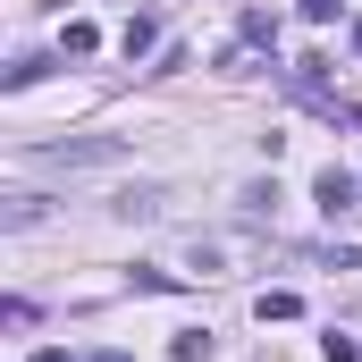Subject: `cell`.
Returning a JSON list of instances; mask_svg holds the SVG:
<instances>
[{
	"mask_svg": "<svg viewBox=\"0 0 362 362\" xmlns=\"http://www.w3.org/2000/svg\"><path fill=\"white\" fill-rule=\"evenodd\" d=\"M42 160H51V169H101V160H118V144H110V135H93V144H51Z\"/></svg>",
	"mask_w": 362,
	"mask_h": 362,
	"instance_id": "1",
	"label": "cell"
},
{
	"mask_svg": "<svg viewBox=\"0 0 362 362\" xmlns=\"http://www.w3.org/2000/svg\"><path fill=\"white\" fill-rule=\"evenodd\" d=\"M354 194H362V185L346 177V169H320V185H312V202H320L329 219H337V211H354Z\"/></svg>",
	"mask_w": 362,
	"mask_h": 362,
	"instance_id": "2",
	"label": "cell"
},
{
	"mask_svg": "<svg viewBox=\"0 0 362 362\" xmlns=\"http://www.w3.org/2000/svg\"><path fill=\"white\" fill-rule=\"evenodd\" d=\"M118 42H127V59H144V51L160 42V17H127V34H118Z\"/></svg>",
	"mask_w": 362,
	"mask_h": 362,
	"instance_id": "3",
	"label": "cell"
},
{
	"mask_svg": "<svg viewBox=\"0 0 362 362\" xmlns=\"http://www.w3.org/2000/svg\"><path fill=\"white\" fill-rule=\"evenodd\" d=\"M93 42H101V25H85V17H68V34H59V51H68V59H85Z\"/></svg>",
	"mask_w": 362,
	"mask_h": 362,
	"instance_id": "4",
	"label": "cell"
},
{
	"mask_svg": "<svg viewBox=\"0 0 362 362\" xmlns=\"http://www.w3.org/2000/svg\"><path fill=\"white\" fill-rule=\"evenodd\" d=\"M262 320H303V295H286V286H270V295H262Z\"/></svg>",
	"mask_w": 362,
	"mask_h": 362,
	"instance_id": "5",
	"label": "cell"
},
{
	"mask_svg": "<svg viewBox=\"0 0 362 362\" xmlns=\"http://www.w3.org/2000/svg\"><path fill=\"white\" fill-rule=\"evenodd\" d=\"M320 354H329V362H362V346H354V337H337V329H329V337H320Z\"/></svg>",
	"mask_w": 362,
	"mask_h": 362,
	"instance_id": "6",
	"label": "cell"
},
{
	"mask_svg": "<svg viewBox=\"0 0 362 362\" xmlns=\"http://www.w3.org/2000/svg\"><path fill=\"white\" fill-rule=\"evenodd\" d=\"M337 8H346V0H303V17H312V25H329Z\"/></svg>",
	"mask_w": 362,
	"mask_h": 362,
	"instance_id": "7",
	"label": "cell"
},
{
	"mask_svg": "<svg viewBox=\"0 0 362 362\" xmlns=\"http://www.w3.org/2000/svg\"><path fill=\"white\" fill-rule=\"evenodd\" d=\"M25 362H68V354H59V346H34V354H25Z\"/></svg>",
	"mask_w": 362,
	"mask_h": 362,
	"instance_id": "8",
	"label": "cell"
}]
</instances>
